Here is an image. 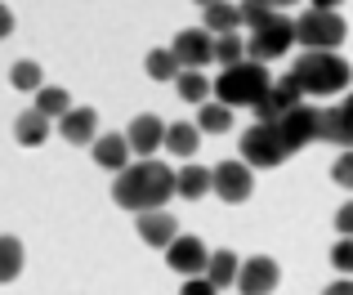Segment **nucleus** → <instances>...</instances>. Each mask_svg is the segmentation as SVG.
Segmentation results:
<instances>
[{
	"label": "nucleus",
	"mask_w": 353,
	"mask_h": 295,
	"mask_svg": "<svg viewBox=\"0 0 353 295\" xmlns=\"http://www.w3.org/2000/svg\"><path fill=\"white\" fill-rule=\"evenodd\" d=\"M237 255L233 251H210V260H206V278L215 282V287H233L237 282Z\"/></svg>",
	"instance_id": "obj_24"
},
{
	"label": "nucleus",
	"mask_w": 353,
	"mask_h": 295,
	"mask_svg": "<svg viewBox=\"0 0 353 295\" xmlns=\"http://www.w3.org/2000/svg\"><path fill=\"white\" fill-rule=\"evenodd\" d=\"M295 103H304V94H300V85L291 81V72H286V77L273 81V85H268V94L255 103V116H259V121H277V116L291 112Z\"/></svg>",
	"instance_id": "obj_12"
},
{
	"label": "nucleus",
	"mask_w": 353,
	"mask_h": 295,
	"mask_svg": "<svg viewBox=\"0 0 353 295\" xmlns=\"http://www.w3.org/2000/svg\"><path fill=\"white\" fill-rule=\"evenodd\" d=\"M197 130L201 134H224L233 130V108H224L215 99V103H197Z\"/></svg>",
	"instance_id": "obj_22"
},
{
	"label": "nucleus",
	"mask_w": 353,
	"mask_h": 295,
	"mask_svg": "<svg viewBox=\"0 0 353 295\" xmlns=\"http://www.w3.org/2000/svg\"><path fill=\"white\" fill-rule=\"evenodd\" d=\"M286 156H291V148H286L277 121H255L246 134H241V161H246L250 170H273V165L286 161Z\"/></svg>",
	"instance_id": "obj_5"
},
{
	"label": "nucleus",
	"mask_w": 353,
	"mask_h": 295,
	"mask_svg": "<svg viewBox=\"0 0 353 295\" xmlns=\"http://www.w3.org/2000/svg\"><path fill=\"white\" fill-rule=\"evenodd\" d=\"M331 264H336L340 278H353V237H340V242L331 246Z\"/></svg>",
	"instance_id": "obj_31"
},
{
	"label": "nucleus",
	"mask_w": 353,
	"mask_h": 295,
	"mask_svg": "<svg viewBox=\"0 0 353 295\" xmlns=\"http://www.w3.org/2000/svg\"><path fill=\"white\" fill-rule=\"evenodd\" d=\"M349 36V23L336 14V9H304L300 18H295V41L304 45V50H340Z\"/></svg>",
	"instance_id": "obj_4"
},
{
	"label": "nucleus",
	"mask_w": 353,
	"mask_h": 295,
	"mask_svg": "<svg viewBox=\"0 0 353 295\" xmlns=\"http://www.w3.org/2000/svg\"><path fill=\"white\" fill-rule=\"evenodd\" d=\"M125 143H130V152H134V156H152L157 148L165 143V121H161V116H152V112L134 116L130 130H125Z\"/></svg>",
	"instance_id": "obj_14"
},
{
	"label": "nucleus",
	"mask_w": 353,
	"mask_h": 295,
	"mask_svg": "<svg viewBox=\"0 0 353 295\" xmlns=\"http://www.w3.org/2000/svg\"><path fill=\"white\" fill-rule=\"evenodd\" d=\"M165 152H174V156H192L201 148V130H197V121H174V125H165Z\"/></svg>",
	"instance_id": "obj_19"
},
{
	"label": "nucleus",
	"mask_w": 353,
	"mask_h": 295,
	"mask_svg": "<svg viewBox=\"0 0 353 295\" xmlns=\"http://www.w3.org/2000/svg\"><path fill=\"white\" fill-rule=\"evenodd\" d=\"M170 197H174V170L165 161H157V156H139L125 170H117V179H112V201L134 210V215L165 210Z\"/></svg>",
	"instance_id": "obj_1"
},
{
	"label": "nucleus",
	"mask_w": 353,
	"mask_h": 295,
	"mask_svg": "<svg viewBox=\"0 0 353 295\" xmlns=\"http://www.w3.org/2000/svg\"><path fill=\"white\" fill-rule=\"evenodd\" d=\"M309 5H313V9H340L345 0H309Z\"/></svg>",
	"instance_id": "obj_37"
},
{
	"label": "nucleus",
	"mask_w": 353,
	"mask_h": 295,
	"mask_svg": "<svg viewBox=\"0 0 353 295\" xmlns=\"http://www.w3.org/2000/svg\"><path fill=\"white\" fill-rule=\"evenodd\" d=\"M174 90H179L183 103H206L210 99V81L201 77V72H179V77H174Z\"/></svg>",
	"instance_id": "obj_28"
},
{
	"label": "nucleus",
	"mask_w": 353,
	"mask_h": 295,
	"mask_svg": "<svg viewBox=\"0 0 353 295\" xmlns=\"http://www.w3.org/2000/svg\"><path fill=\"white\" fill-rule=\"evenodd\" d=\"M246 59V36H237V32H224V36H215V63L219 68H233V63Z\"/></svg>",
	"instance_id": "obj_29"
},
{
	"label": "nucleus",
	"mask_w": 353,
	"mask_h": 295,
	"mask_svg": "<svg viewBox=\"0 0 353 295\" xmlns=\"http://www.w3.org/2000/svg\"><path fill=\"white\" fill-rule=\"evenodd\" d=\"M143 68H148V77H152V81H174L183 72L179 59H174V50H148Z\"/></svg>",
	"instance_id": "obj_25"
},
{
	"label": "nucleus",
	"mask_w": 353,
	"mask_h": 295,
	"mask_svg": "<svg viewBox=\"0 0 353 295\" xmlns=\"http://www.w3.org/2000/svg\"><path fill=\"white\" fill-rule=\"evenodd\" d=\"M322 295H353V278H340V282H331Z\"/></svg>",
	"instance_id": "obj_35"
},
{
	"label": "nucleus",
	"mask_w": 353,
	"mask_h": 295,
	"mask_svg": "<svg viewBox=\"0 0 353 295\" xmlns=\"http://www.w3.org/2000/svg\"><path fill=\"white\" fill-rule=\"evenodd\" d=\"M291 45H295V18L273 14L268 23H259L255 32L246 36V59H255V63H273V59H282Z\"/></svg>",
	"instance_id": "obj_6"
},
{
	"label": "nucleus",
	"mask_w": 353,
	"mask_h": 295,
	"mask_svg": "<svg viewBox=\"0 0 353 295\" xmlns=\"http://www.w3.org/2000/svg\"><path fill=\"white\" fill-rule=\"evenodd\" d=\"M210 192H219V201H228V206H241L255 192V170L246 161H219L210 170Z\"/></svg>",
	"instance_id": "obj_7"
},
{
	"label": "nucleus",
	"mask_w": 353,
	"mask_h": 295,
	"mask_svg": "<svg viewBox=\"0 0 353 295\" xmlns=\"http://www.w3.org/2000/svg\"><path fill=\"white\" fill-rule=\"evenodd\" d=\"M237 14H241V27H250V32H255V27H259V23H268V18H273L277 9L268 5V0H241Z\"/></svg>",
	"instance_id": "obj_30"
},
{
	"label": "nucleus",
	"mask_w": 353,
	"mask_h": 295,
	"mask_svg": "<svg viewBox=\"0 0 353 295\" xmlns=\"http://www.w3.org/2000/svg\"><path fill=\"white\" fill-rule=\"evenodd\" d=\"M59 134H63V143H94L99 112L94 108H68V112L59 116Z\"/></svg>",
	"instance_id": "obj_16"
},
{
	"label": "nucleus",
	"mask_w": 353,
	"mask_h": 295,
	"mask_svg": "<svg viewBox=\"0 0 353 295\" xmlns=\"http://www.w3.org/2000/svg\"><path fill=\"white\" fill-rule=\"evenodd\" d=\"M197 5H201V9H206V5H215V0H197Z\"/></svg>",
	"instance_id": "obj_39"
},
{
	"label": "nucleus",
	"mask_w": 353,
	"mask_h": 295,
	"mask_svg": "<svg viewBox=\"0 0 353 295\" xmlns=\"http://www.w3.org/2000/svg\"><path fill=\"white\" fill-rule=\"evenodd\" d=\"M336 228H340V237H353V201H345L336 210Z\"/></svg>",
	"instance_id": "obj_34"
},
{
	"label": "nucleus",
	"mask_w": 353,
	"mask_h": 295,
	"mask_svg": "<svg viewBox=\"0 0 353 295\" xmlns=\"http://www.w3.org/2000/svg\"><path fill=\"white\" fill-rule=\"evenodd\" d=\"M318 125H322V108H309V103H295L291 112L277 116V130H282V139L291 152H300L304 143L318 139Z\"/></svg>",
	"instance_id": "obj_10"
},
{
	"label": "nucleus",
	"mask_w": 353,
	"mask_h": 295,
	"mask_svg": "<svg viewBox=\"0 0 353 295\" xmlns=\"http://www.w3.org/2000/svg\"><path fill=\"white\" fill-rule=\"evenodd\" d=\"M277 282H282L277 260H268V255H250V260L237 264V282H233V287L241 295H273Z\"/></svg>",
	"instance_id": "obj_9"
},
{
	"label": "nucleus",
	"mask_w": 353,
	"mask_h": 295,
	"mask_svg": "<svg viewBox=\"0 0 353 295\" xmlns=\"http://www.w3.org/2000/svg\"><path fill=\"white\" fill-rule=\"evenodd\" d=\"M331 179H336L340 188L353 192V148H345V152L336 156V165H331Z\"/></svg>",
	"instance_id": "obj_32"
},
{
	"label": "nucleus",
	"mask_w": 353,
	"mask_h": 295,
	"mask_svg": "<svg viewBox=\"0 0 353 295\" xmlns=\"http://www.w3.org/2000/svg\"><path fill=\"white\" fill-rule=\"evenodd\" d=\"M174 192H179L183 201H201L210 192V170L206 165H183V170H174Z\"/></svg>",
	"instance_id": "obj_20"
},
{
	"label": "nucleus",
	"mask_w": 353,
	"mask_h": 295,
	"mask_svg": "<svg viewBox=\"0 0 353 295\" xmlns=\"http://www.w3.org/2000/svg\"><path fill=\"white\" fill-rule=\"evenodd\" d=\"M9 32H14V14H9V9L5 5H0V41H5V36Z\"/></svg>",
	"instance_id": "obj_36"
},
{
	"label": "nucleus",
	"mask_w": 353,
	"mask_h": 295,
	"mask_svg": "<svg viewBox=\"0 0 353 295\" xmlns=\"http://www.w3.org/2000/svg\"><path fill=\"white\" fill-rule=\"evenodd\" d=\"M18 273H23V242L9 237V233H0V287L14 282Z\"/></svg>",
	"instance_id": "obj_23"
},
{
	"label": "nucleus",
	"mask_w": 353,
	"mask_h": 295,
	"mask_svg": "<svg viewBox=\"0 0 353 295\" xmlns=\"http://www.w3.org/2000/svg\"><path fill=\"white\" fill-rule=\"evenodd\" d=\"M68 108H72L68 90H59V85H41V90H36V112H45L50 121H59Z\"/></svg>",
	"instance_id": "obj_26"
},
{
	"label": "nucleus",
	"mask_w": 353,
	"mask_h": 295,
	"mask_svg": "<svg viewBox=\"0 0 353 295\" xmlns=\"http://www.w3.org/2000/svg\"><path fill=\"white\" fill-rule=\"evenodd\" d=\"M90 152H94V161L103 165V170H125L130 165V143H125V134H94V143H90Z\"/></svg>",
	"instance_id": "obj_17"
},
{
	"label": "nucleus",
	"mask_w": 353,
	"mask_h": 295,
	"mask_svg": "<svg viewBox=\"0 0 353 295\" xmlns=\"http://www.w3.org/2000/svg\"><path fill=\"white\" fill-rule=\"evenodd\" d=\"M291 81L300 85L304 99H331V94H340V90H349L353 68L336 50H304L291 68Z\"/></svg>",
	"instance_id": "obj_2"
},
{
	"label": "nucleus",
	"mask_w": 353,
	"mask_h": 295,
	"mask_svg": "<svg viewBox=\"0 0 353 295\" xmlns=\"http://www.w3.org/2000/svg\"><path fill=\"white\" fill-rule=\"evenodd\" d=\"M268 85H273V77H268L264 63L241 59V63L224 68L215 81H210V94H215L224 108H255L259 99L268 94Z\"/></svg>",
	"instance_id": "obj_3"
},
{
	"label": "nucleus",
	"mask_w": 353,
	"mask_h": 295,
	"mask_svg": "<svg viewBox=\"0 0 353 295\" xmlns=\"http://www.w3.org/2000/svg\"><path fill=\"white\" fill-rule=\"evenodd\" d=\"M170 50H174V59H179L183 72H201V68L215 63V36H210L206 27H183L170 41Z\"/></svg>",
	"instance_id": "obj_8"
},
{
	"label": "nucleus",
	"mask_w": 353,
	"mask_h": 295,
	"mask_svg": "<svg viewBox=\"0 0 353 295\" xmlns=\"http://www.w3.org/2000/svg\"><path fill=\"white\" fill-rule=\"evenodd\" d=\"M14 139L23 143V148H41L45 139H50V116L36 112V108L18 112V121H14Z\"/></svg>",
	"instance_id": "obj_18"
},
{
	"label": "nucleus",
	"mask_w": 353,
	"mask_h": 295,
	"mask_svg": "<svg viewBox=\"0 0 353 295\" xmlns=\"http://www.w3.org/2000/svg\"><path fill=\"white\" fill-rule=\"evenodd\" d=\"M318 139L353 148V90L345 94L340 108H322V125H318Z\"/></svg>",
	"instance_id": "obj_13"
},
{
	"label": "nucleus",
	"mask_w": 353,
	"mask_h": 295,
	"mask_svg": "<svg viewBox=\"0 0 353 295\" xmlns=\"http://www.w3.org/2000/svg\"><path fill=\"white\" fill-rule=\"evenodd\" d=\"M201 27H206L210 36L237 32V27H241V14H237V5H228V0H215V5H206V9H201Z\"/></svg>",
	"instance_id": "obj_21"
},
{
	"label": "nucleus",
	"mask_w": 353,
	"mask_h": 295,
	"mask_svg": "<svg viewBox=\"0 0 353 295\" xmlns=\"http://www.w3.org/2000/svg\"><path fill=\"white\" fill-rule=\"evenodd\" d=\"M206 260H210L206 242L192 237V233H179L170 246H165V264H170L179 278H201V273H206Z\"/></svg>",
	"instance_id": "obj_11"
},
{
	"label": "nucleus",
	"mask_w": 353,
	"mask_h": 295,
	"mask_svg": "<svg viewBox=\"0 0 353 295\" xmlns=\"http://www.w3.org/2000/svg\"><path fill=\"white\" fill-rule=\"evenodd\" d=\"M268 5H273V9H286V5H295V0H268Z\"/></svg>",
	"instance_id": "obj_38"
},
{
	"label": "nucleus",
	"mask_w": 353,
	"mask_h": 295,
	"mask_svg": "<svg viewBox=\"0 0 353 295\" xmlns=\"http://www.w3.org/2000/svg\"><path fill=\"white\" fill-rule=\"evenodd\" d=\"M41 63H32V59H18L14 68H9V85L14 90H23V94H36V90H41Z\"/></svg>",
	"instance_id": "obj_27"
},
{
	"label": "nucleus",
	"mask_w": 353,
	"mask_h": 295,
	"mask_svg": "<svg viewBox=\"0 0 353 295\" xmlns=\"http://www.w3.org/2000/svg\"><path fill=\"white\" fill-rule=\"evenodd\" d=\"M139 237H143L148 246H157V251H165V246L179 237V224H174V215H165V210H143V215L134 219Z\"/></svg>",
	"instance_id": "obj_15"
},
{
	"label": "nucleus",
	"mask_w": 353,
	"mask_h": 295,
	"mask_svg": "<svg viewBox=\"0 0 353 295\" xmlns=\"http://www.w3.org/2000/svg\"><path fill=\"white\" fill-rule=\"evenodd\" d=\"M179 295H219V287L201 273V278H183V287H179Z\"/></svg>",
	"instance_id": "obj_33"
}]
</instances>
